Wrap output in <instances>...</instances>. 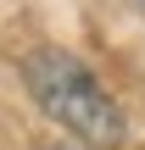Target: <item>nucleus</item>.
Returning <instances> with one entry per match:
<instances>
[{
  "label": "nucleus",
  "instance_id": "obj_1",
  "mask_svg": "<svg viewBox=\"0 0 145 150\" xmlns=\"http://www.w3.org/2000/svg\"><path fill=\"white\" fill-rule=\"evenodd\" d=\"M22 83H28V95L39 100V111H45L50 122H61L78 145L117 150L129 139L123 106L112 100V89H106L73 50H56V45L34 50V56L22 61Z\"/></svg>",
  "mask_w": 145,
  "mask_h": 150
},
{
  "label": "nucleus",
  "instance_id": "obj_2",
  "mask_svg": "<svg viewBox=\"0 0 145 150\" xmlns=\"http://www.w3.org/2000/svg\"><path fill=\"white\" fill-rule=\"evenodd\" d=\"M134 6H140V17H145V0H134Z\"/></svg>",
  "mask_w": 145,
  "mask_h": 150
},
{
  "label": "nucleus",
  "instance_id": "obj_3",
  "mask_svg": "<svg viewBox=\"0 0 145 150\" xmlns=\"http://www.w3.org/2000/svg\"><path fill=\"white\" fill-rule=\"evenodd\" d=\"M50 150H67V145H50Z\"/></svg>",
  "mask_w": 145,
  "mask_h": 150
}]
</instances>
